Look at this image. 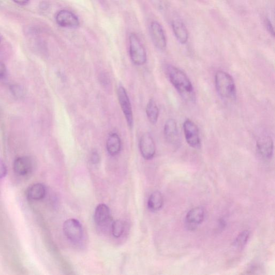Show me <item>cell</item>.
<instances>
[{"label": "cell", "instance_id": "cell-1", "mask_svg": "<svg viewBox=\"0 0 275 275\" xmlns=\"http://www.w3.org/2000/svg\"><path fill=\"white\" fill-rule=\"evenodd\" d=\"M166 71L172 84L181 97L186 101H195L193 86L184 71L172 65L167 66Z\"/></svg>", "mask_w": 275, "mask_h": 275}, {"label": "cell", "instance_id": "cell-2", "mask_svg": "<svg viewBox=\"0 0 275 275\" xmlns=\"http://www.w3.org/2000/svg\"><path fill=\"white\" fill-rule=\"evenodd\" d=\"M215 85L221 97L226 100H235L236 90L234 81L230 75L218 70L215 76Z\"/></svg>", "mask_w": 275, "mask_h": 275}, {"label": "cell", "instance_id": "cell-3", "mask_svg": "<svg viewBox=\"0 0 275 275\" xmlns=\"http://www.w3.org/2000/svg\"><path fill=\"white\" fill-rule=\"evenodd\" d=\"M130 54L133 62L136 65L145 64L147 61V54L137 35L131 33L129 37Z\"/></svg>", "mask_w": 275, "mask_h": 275}, {"label": "cell", "instance_id": "cell-4", "mask_svg": "<svg viewBox=\"0 0 275 275\" xmlns=\"http://www.w3.org/2000/svg\"><path fill=\"white\" fill-rule=\"evenodd\" d=\"M63 231L69 240L74 243H78L83 237V229L81 223L77 219L71 218L65 222Z\"/></svg>", "mask_w": 275, "mask_h": 275}, {"label": "cell", "instance_id": "cell-5", "mask_svg": "<svg viewBox=\"0 0 275 275\" xmlns=\"http://www.w3.org/2000/svg\"><path fill=\"white\" fill-rule=\"evenodd\" d=\"M117 96L119 104L124 113L128 126L133 128L134 126V115L132 106L127 93L123 86L119 87L117 90Z\"/></svg>", "mask_w": 275, "mask_h": 275}, {"label": "cell", "instance_id": "cell-6", "mask_svg": "<svg viewBox=\"0 0 275 275\" xmlns=\"http://www.w3.org/2000/svg\"><path fill=\"white\" fill-rule=\"evenodd\" d=\"M184 130L188 145L195 149H200L201 141L199 130L195 123L190 119H187L184 123Z\"/></svg>", "mask_w": 275, "mask_h": 275}, {"label": "cell", "instance_id": "cell-7", "mask_svg": "<svg viewBox=\"0 0 275 275\" xmlns=\"http://www.w3.org/2000/svg\"><path fill=\"white\" fill-rule=\"evenodd\" d=\"M150 33L152 41L155 46L161 51H164L167 47V39L162 26L154 21L151 23Z\"/></svg>", "mask_w": 275, "mask_h": 275}, {"label": "cell", "instance_id": "cell-8", "mask_svg": "<svg viewBox=\"0 0 275 275\" xmlns=\"http://www.w3.org/2000/svg\"><path fill=\"white\" fill-rule=\"evenodd\" d=\"M56 20L59 26L64 28L76 29L80 25L78 18L67 10L59 11L56 15Z\"/></svg>", "mask_w": 275, "mask_h": 275}, {"label": "cell", "instance_id": "cell-9", "mask_svg": "<svg viewBox=\"0 0 275 275\" xmlns=\"http://www.w3.org/2000/svg\"><path fill=\"white\" fill-rule=\"evenodd\" d=\"M139 150L142 157L146 160L152 159L156 152L155 142L148 133L143 134L139 141Z\"/></svg>", "mask_w": 275, "mask_h": 275}, {"label": "cell", "instance_id": "cell-10", "mask_svg": "<svg viewBox=\"0 0 275 275\" xmlns=\"http://www.w3.org/2000/svg\"><path fill=\"white\" fill-rule=\"evenodd\" d=\"M164 135L167 141L170 144L174 146L180 144V135L174 119L171 118L166 121L164 126Z\"/></svg>", "mask_w": 275, "mask_h": 275}, {"label": "cell", "instance_id": "cell-11", "mask_svg": "<svg viewBox=\"0 0 275 275\" xmlns=\"http://www.w3.org/2000/svg\"><path fill=\"white\" fill-rule=\"evenodd\" d=\"M205 210L201 207H196L190 210L186 217V224L189 230H194L204 220Z\"/></svg>", "mask_w": 275, "mask_h": 275}, {"label": "cell", "instance_id": "cell-12", "mask_svg": "<svg viewBox=\"0 0 275 275\" xmlns=\"http://www.w3.org/2000/svg\"><path fill=\"white\" fill-rule=\"evenodd\" d=\"M256 149L263 158L271 159L273 152V141L272 138L269 136L260 138L256 142Z\"/></svg>", "mask_w": 275, "mask_h": 275}, {"label": "cell", "instance_id": "cell-13", "mask_svg": "<svg viewBox=\"0 0 275 275\" xmlns=\"http://www.w3.org/2000/svg\"><path fill=\"white\" fill-rule=\"evenodd\" d=\"M32 160L28 157H21L15 159L13 163L15 173L20 176H25L32 170Z\"/></svg>", "mask_w": 275, "mask_h": 275}, {"label": "cell", "instance_id": "cell-14", "mask_svg": "<svg viewBox=\"0 0 275 275\" xmlns=\"http://www.w3.org/2000/svg\"><path fill=\"white\" fill-rule=\"evenodd\" d=\"M172 27L175 38L179 43L185 44L189 39V33L185 24L181 20L176 19L173 21Z\"/></svg>", "mask_w": 275, "mask_h": 275}, {"label": "cell", "instance_id": "cell-15", "mask_svg": "<svg viewBox=\"0 0 275 275\" xmlns=\"http://www.w3.org/2000/svg\"><path fill=\"white\" fill-rule=\"evenodd\" d=\"M111 218V211L108 207L104 204H100L96 208L94 220L96 224L103 226L108 222Z\"/></svg>", "mask_w": 275, "mask_h": 275}, {"label": "cell", "instance_id": "cell-16", "mask_svg": "<svg viewBox=\"0 0 275 275\" xmlns=\"http://www.w3.org/2000/svg\"><path fill=\"white\" fill-rule=\"evenodd\" d=\"M106 149L112 156H116L120 153L122 149V141L119 135L116 133L111 134L106 143Z\"/></svg>", "mask_w": 275, "mask_h": 275}, {"label": "cell", "instance_id": "cell-17", "mask_svg": "<svg viewBox=\"0 0 275 275\" xmlns=\"http://www.w3.org/2000/svg\"><path fill=\"white\" fill-rule=\"evenodd\" d=\"M46 195V188L42 184H35L30 186L27 190V195L32 200H39L44 198Z\"/></svg>", "mask_w": 275, "mask_h": 275}, {"label": "cell", "instance_id": "cell-18", "mask_svg": "<svg viewBox=\"0 0 275 275\" xmlns=\"http://www.w3.org/2000/svg\"><path fill=\"white\" fill-rule=\"evenodd\" d=\"M163 205V198L159 191H154L149 197L148 207L152 211L160 210Z\"/></svg>", "mask_w": 275, "mask_h": 275}, {"label": "cell", "instance_id": "cell-19", "mask_svg": "<svg viewBox=\"0 0 275 275\" xmlns=\"http://www.w3.org/2000/svg\"><path fill=\"white\" fill-rule=\"evenodd\" d=\"M146 113L150 122L152 124L157 123L159 115V111L156 102L153 99L149 101L146 107Z\"/></svg>", "mask_w": 275, "mask_h": 275}, {"label": "cell", "instance_id": "cell-20", "mask_svg": "<svg viewBox=\"0 0 275 275\" xmlns=\"http://www.w3.org/2000/svg\"><path fill=\"white\" fill-rule=\"evenodd\" d=\"M124 224L121 220H116L112 224V233L114 237H121L124 231Z\"/></svg>", "mask_w": 275, "mask_h": 275}, {"label": "cell", "instance_id": "cell-21", "mask_svg": "<svg viewBox=\"0 0 275 275\" xmlns=\"http://www.w3.org/2000/svg\"><path fill=\"white\" fill-rule=\"evenodd\" d=\"M249 237V232L244 231L239 234L234 242V245L237 248H242L245 246Z\"/></svg>", "mask_w": 275, "mask_h": 275}, {"label": "cell", "instance_id": "cell-22", "mask_svg": "<svg viewBox=\"0 0 275 275\" xmlns=\"http://www.w3.org/2000/svg\"><path fill=\"white\" fill-rule=\"evenodd\" d=\"M10 90L15 98H21L24 95V90L21 86L14 85H12Z\"/></svg>", "mask_w": 275, "mask_h": 275}, {"label": "cell", "instance_id": "cell-23", "mask_svg": "<svg viewBox=\"0 0 275 275\" xmlns=\"http://www.w3.org/2000/svg\"><path fill=\"white\" fill-rule=\"evenodd\" d=\"M90 161L93 164H98L100 161V156L97 150H94L90 155Z\"/></svg>", "mask_w": 275, "mask_h": 275}, {"label": "cell", "instance_id": "cell-24", "mask_svg": "<svg viewBox=\"0 0 275 275\" xmlns=\"http://www.w3.org/2000/svg\"><path fill=\"white\" fill-rule=\"evenodd\" d=\"M7 173V167L4 162L0 159V179L6 176Z\"/></svg>", "mask_w": 275, "mask_h": 275}, {"label": "cell", "instance_id": "cell-25", "mask_svg": "<svg viewBox=\"0 0 275 275\" xmlns=\"http://www.w3.org/2000/svg\"><path fill=\"white\" fill-rule=\"evenodd\" d=\"M266 29H267L269 33L272 35L273 37L274 36V28L272 25V23L269 19H266L265 21Z\"/></svg>", "mask_w": 275, "mask_h": 275}, {"label": "cell", "instance_id": "cell-26", "mask_svg": "<svg viewBox=\"0 0 275 275\" xmlns=\"http://www.w3.org/2000/svg\"><path fill=\"white\" fill-rule=\"evenodd\" d=\"M7 67L5 64L0 62V80L3 79L7 74Z\"/></svg>", "mask_w": 275, "mask_h": 275}, {"label": "cell", "instance_id": "cell-27", "mask_svg": "<svg viewBox=\"0 0 275 275\" xmlns=\"http://www.w3.org/2000/svg\"><path fill=\"white\" fill-rule=\"evenodd\" d=\"M50 5L46 2H42L40 4V7L43 10H46L49 8Z\"/></svg>", "mask_w": 275, "mask_h": 275}, {"label": "cell", "instance_id": "cell-28", "mask_svg": "<svg viewBox=\"0 0 275 275\" xmlns=\"http://www.w3.org/2000/svg\"><path fill=\"white\" fill-rule=\"evenodd\" d=\"M13 2L20 5H26L28 4L29 0H13Z\"/></svg>", "mask_w": 275, "mask_h": 275}, {"label": "cell", "instance_id": "cell-29", "mask_svg": "<svg viewBox=\"0 0 275 275\" xmlns=\"http://www.w3.org/2000/svg\"><path fill=\"white\" fill-rule=\"evenodd\" d=\"M0 42H1V38H0Z\"/></svg>", "mask_w": 275, "mask_h": 275}]
</instances>
